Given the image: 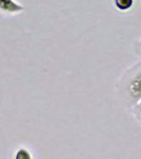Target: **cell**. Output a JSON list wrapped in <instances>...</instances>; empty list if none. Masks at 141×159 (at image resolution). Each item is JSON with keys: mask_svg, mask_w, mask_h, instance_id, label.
Returning a JSON list of instances; mask_svg holds the SVG:
<instances>
[{"mask_svg": "<svg viewBox=\"0 0 141 159\" xmlns=\"http://www.w3.org/2000/svg\"><path fill=\"white\" fill-rule=\"evenodd\" d=\"M127 92L130 98L137 103L141 101V71L136 73L130 81L129 86H127Z\"/></svg>", "mask_w": 141, "mask_h": 159, "instance_id": "obj_1", "label": "cell"}, {"mask_svg": "<svg viewBox=\"0 0 141 159\" xmlns=\"http://www.w3.org/2000/svg\"><path fill=\"white\" fill-rule=\"evenodd\" d=\"M0 10L6 13H18L24 10V7L14 0H0Z\"/></svg>", "mask_w": 141, "mask_h": 159, "instance_id": "obj_2", "label": "cell"}, {"mask_svg": "<svg viewBox=\"0 0 141 159\" xmlns=\"http://www.w3.org/2000/svg\"><path fill=\"white\" fill-rule=\"evenodd\" d=\"M116 7L120 11H127L134 4V0H114Z\"/></svg>", "mask_w": 141, "mask_h": 159, "instance_id": "obj_3", "label": "cell"}, {"mask_svg": "<svg viewBox=\"0 0 141 159\" xmlns=\"http://www.w3.org/2000/svg\"><path fill=\"white\" fill-rule=\"evenodd\" d=\"M14 159H33L32 154L28 148H20L15 152Z\"/></svg>", "mask_w": 141, "mask_h": 159, "instance_id": "obj_4", "label": "cell"}, {"mask_svg": "<svg viewBox=\"0 0 141 159\" xmlns=\"http://www.w3.org/2000/svg\"><path fill=\"white\" fill-rule=\"evenodd\" d=\"M136 108H137L138 111H139L140 114H141V101H139V102L137 103V106H136Z\"/></svg>", "mask_w": 141, "mask_h": 159, "instance_id": "obj_5", "label": "cell"}, {"mask_svg": "<svg viewBox=\"0 0 141 159\" xmlns=\"http://www.w3.org/2000/svg\"><path fill=\"white\" fill-rule=\"evenodd\" d=\"M140 45H141V43H140Z\"/></svg>", "mask_w": 141, "mask_h": 159, "instance_id": "obj_6", "label": "cell"}]
</instances>
